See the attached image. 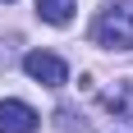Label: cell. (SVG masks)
I'll list each match as a JSON object with an SVG mask.
<instances>
[{"label":"cell","instance_id":"obj_3","mask_svg":"<svg viewBox=\"0 0 133 133\" xmlns=\"http://www.w3.org/2000/svg\"><path fill=\"white\" fill-rule=\"evenodd\" d=\"M37 119L41 115L28 101H0V133H32Z\"/></svg>","mask_w":133,"mask_h":133},{"label":"cell","instance_id":"obj_2","mask_svg":"<svg viewBox=\"0 0 133 133\" xmlns=\"http://www.w3.org/2000/svg\"><path fill=\"white\" fill-rule=\"evenodd\" d=\"M23 74H28L32 83H41V87H64V83H69L64 60L51 55V51H28V55H23Z\"/></svg>","mask_w":133,"mask_h":133},{"label":"cell","instance_id":"obj_1","mask_svg":"<svg viewBox=\"0 0 133 133\" xmlns=\"http://www.w3.org/2000/svg\"><path fill=\"white\" fill-rule=\"evenodd\" d=\"M96 46L106 51H133V0H115L92 28Z\"/></svg>","mask_w":133,"mask_h":133},{"label":"cell","instance_id":"obj_4","mask_svg":"<svg viewBox=\"0 0 133 133\" xmlns=\"http://www.w3.org/2000/svg\"><path fill=\"white\" fill-rule=\"evenodd\" d=\"M37 14L46 18V23L64 28L69 18H74V0H37Z\"/></svg>","mask_w":133,"mask_h":133}]
</instances>
